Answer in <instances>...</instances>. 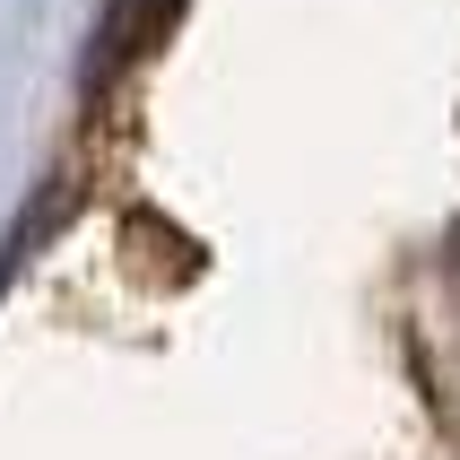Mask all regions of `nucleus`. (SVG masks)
<instances>
[{
    "instance_id": "1",
    "label": "nucleus",
    "mask_w": 460,
    "mask_h": 460,
    "mask_svg": "<svg viewBox=\"0 0 460 460\" xmlns=\"http://www.w3.org/2000/svg\"><path fill=\"white\" fill-rule=\"evenodd\" d=\"M443 252H452V270H460V226H452V243H443Z\"/></svg>"
}]
</instances>
